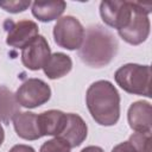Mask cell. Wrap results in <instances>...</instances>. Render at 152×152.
Here are the masks:
<instances>
[{
  "label": "cell",
  "mask_w": 152,
  "mask_h": 152,
  "mask_svg": "<svg viewBox=\"0 0 152 152\" xmlns=\"http://www.w3.org/2000/svg\"><path fill=\"white\" fill-rule=\"evenodd\" d=\"M114 80L118 86L128 94L151 97V68L150 65H140L128 63L120 66Z\"/></svg>",
  "instance_id": "3"
},
{
  "label": "cell",
  "mask_w": 152,
  "mask_h": 152,
  "mask_svg": "<svg viewBox=\"0 0 152 152\" xmlns=\"http://www.w3.org/2000/svg\"><path fill=\"white\" fill-rule=\"evenodd\" d=\"M88 127L84 120L75 113L66 114V124L63 132L58 135L62 138L71 148L80 146L87 138Z\"/></svg>",
  "instance_id": "10"
},
{
  "label": "cell",
  "mask_w": 152,
  "mask_h": 152,
  "mask_svg": "<svg viewBox=\"0 0 152 152\" xmlns=\"http://www.w3.org/2000/svg\"><path fill=\"white\" fill-rule=\"evenodd\" d=\"M66 7L65 1H51V2H42L34 1L32 4V14L39 21L49 23L57 18H59Z\"/></svg>",
  "instance_id": "15"
},
{
  "label": "cell",
  "mask_w": 152,
  "mask_h": 152,
  "mask_svg": "<svg viewBox=\"0 0 152 152\" xmlns=\"http://www.w3.org/2000/svg\"><path fill=\"white\" fill-rule=\"evenodd\" d=\"M118 51V40L102 25H91L84 31L83 42L78 49L81 61L91 68L108 65Z\"/></svg>",
  "instance_id": "1"
},
{
  "label": "cell",
  "mask_w": 152,
  "mask_h": 152,
  "mask_svg": "<svg viewBox=\"0 0 152 152\" xmlns=\"http://www.w3.org/2000/svg\"><path fill=\"white\" fill-rule=\"evenodd\" d=\"M152 108L147 101L133 102L127 113L129 127L135 132H151L152 124Z\"/></svg>",
  "instance_id": "11"
},
{
  "label": "cell",
  "mask_w": 152,
  "mask_h": 152,
  "mask_svg": "<svg viewBox=\"0 0 152 152\" xmlns=\"http://www.w3.org/2000/svg\"><path fill=\"white\" fill-rule=\"evenodd\" d=\"M70 146L59 137H55L45 141L42 146L39 152H70Z\"/></svg>",
  "instance_id": "18"
},
{
  "label": "cell",
  "mask_w": 152,
  "mask_h": 152,
  "mask_svg": "<svg viewBox=\"0 0 152 152\" xmlns=\"http://www.w3.org/2000/svg\"><path fill=\"white\" fill-rule=\"evenodd\" d=\"M86 103L91 118L101 126H113L120 118V95L116 88L106 80L89 86Z\"/></svg>",
  "instance_id": "2"
},
{
  "label": "cell",
  "mask_w": 152,
  "mask_h": 152,
  "mask_svg": "<svg viewBox=\"0 0 152 152\" xmlns=\"http://www.w3.org/2000/svg\"><path fill=\"white\" fill-rule=\"evenodd\" d=\"M13 127L17 135L24 140H37L42 138L36 113L19 112L13 118Z\"/></svg>",
  "instance_id": "13"
},
{
  "label": "cell",
  "mask_w": 152,
  "mask_h": 152,
  "mask_svg": "<svg viewBox=\"0 0 152 152\" xmlns=\"http://www.w3.org/2000/svg\"><path fill=\"white\" fill-rule=\"evenodd\" d=\"M38 128L40 135H55L58 137L66 124V114L62 110L50 109L37 115Z\"/></svg>",
  "instance_id": "12"
},
{
  "label": "cell",
  "mask_w": 152,
  "mask_h": 152,
  "mask_svg": "<svg viewBox=\"0 0 152 152\" xmlns=\"http://www.w3.org/2000/svg\"><path fill=\"white\" fill-rule=\"evenodd\" d=\"M112 152H137V150L129 144V141H124L114 146L112 148Z\"/></svg>",
  "instance_id": "20"
},
{
  "label": "cell",
  "mask_w": 152,
  "mask_h": 152,
  "mask_svg": "<svg viewBox=\"0 0 152 152\" xmlns=\"http://www.w3.org/2000/svg\"><path fill=\"white\" fill-rule=\"evenodd\" d=\"M128 141L137 152H152L151 132H135L129 137Z\"/></svg>",
  "instance_id": "17"
},
{
  "label": "cell",
  "mask_w": 152,
  "mask_h": 152,
  "mask_svg": "<svg viewBox=\"0 0 152 152\" xmlns=\"http://www.w3.org/2000/svg\"><path fill=\"white\" fill-rule=\"evenodd\" d=\"M81 152H104L101 147H99V146H94V145H91V146H87V147H84Z\"/></svg>",
  "instance_id": "22"
},
{
  "label": "cell",
  "mask_w": 152,
  "mask_h": 152,
  "mask_svg": "<svg viewBox=\"0 0 152 152\" xmlns=\"http://www.w3.org/2000/svg\"><path fill=\"white\" fill-rule=\"evenodd\" d=\"M10 25L6 28L7 30V37L6 43L11 48L14 49H24L26 45H28L39 32L38 25L28 19L19 20V21H7Z\"/></svg>",
  "instance_id": "8"
},
{
  "label": "cell",
  "mask_w": 152,
  "mask_h": 152,
  "mask_svg": "<svg viewBox=\"0 0 152 152\" xmlns=\"http://www.w3.org/2000/svg\"><path fill=\"white\" fill-rule=\"evenodd\" d=\"M52 33L53 40L59 48L76 50L80 49L83 42L84 27L77 18L72 15H65L57 20Z\"/></svg>",
  "instance_id": "5"
},
{
  "label": "cell",
  "mask_w": 152,
  "mask_h": 152,
  "mask_svg": "<svg viewBox=\"0 0 152 152\" xmlns=\"http://www.w3.org/2000/svg\"><path fill=\"white\" fill-rule=\"evenodd\" d=\"M71 68H72L71 58L65 53L56 52L49 57L48 62L43 66V70L48 78L57 80L69 74Z\"/></svg>",
  "instance_id": "14"
},
{
  "label": "cell",
  "mask_w": 152,
  "mask_h": 152,
  "mask_svg": "<svg viewBox=\"0 0 152 152\" xmlns=\"http://www.w3.org/2000/svg\"><path fill=\"white\" fill-rule=\"evenodd\" d=\"M152 10L151 5L132 1V15L128 24L118 31L119 36L131 45H139L145 42L150 34L148 14Z\"/></svg>",
  "instance_id": "4"
},
{
  "label": "cell",
  "mask_w": 152,
  "mask_h": 152,
  "mask_svg": "<svg viewBox=\"0 0 152 152\" xmlns=\"http://www.w3.org/2000/svg\"><path fill=\"white\" fill-rule=\"evenodd\" d=\"M51 56V50L44 36L38 34L21 51V62L28 70H39Z\"/></svg>",
  "instance_id": "9"
},
{
  "label": "cell",
  "mask_w": 152,
  "mask_h": 152,
  "mask_svg": "<svg viewBox=\"0 0 152 152\" xmlns=\"http://www.w3.org/2000/svg\"><path fill=\"white\" fill-rule=\"evenodd\" d=\"M19 113V103L7 87L0 86V122L8 125L11 120Z\"/></svg>",
  "instance_id": "16"
},
{
  "label": "cell",
  "mask_w": 152,
  "mask_h": 152,
  "mask_svg": "<svg viewBox=\"0 0 152 152\" xmlns=\"http://www.w3.org/2000/svg\"><path fill=\"white\" fill-rule=\"evenodd\" d=\"M10 152H36V151H34L33 147H31V146H28V145H23V144H20V145H14V146L10 150Z\"/></svg>",
  "instance_id": "21"
},
{
  "label": "cell",
  "mask_w": 152,
  "mask_h": 152,
  "mask_svg": "<svg viewBox=\"0 0 152 152\" xmlns=\"http://www.w3.org/2000/svg\"><path fill=\"white\" fill-rule=\"evenodd\" d=\"M31 2L27 0H6L0 1V7L10 13H19L24 12L30 7Z\"/></svg>",
  "instance_id": "19"
},
{
  "label": "cell",
  "mask_w": 152,
  "mask_h": 152,
  "mask_svg": "<svg viewBox=\"0 0 152 152\" xmlns=\"http://www.w3.org/2000/svg\"><path fill=\"white\" fill-rule=\"evenodd\" d=\"M100 15L106 25L116 28H124L132 15V1H102L100 4Z\"/></svg>",
  "instance_id": "7"
},
{
  "label": "cell",
  "mask_w": 152,
  "mask_h": 152,
  "mask_svg": "<svg viewBox=\"0 0 152 152\" xmlns=\"http://www.w3.org/2000/svg\"><path fill=\"white\" fill-rule=\"evenodd\" d=\"M51 97V89L46 82L39 78H28L21 83L15 93L18 103L25 108H37L46 103Z\"/></svg>",
  "instance_id": "6"
},
{
  "label": "cell",
  "mask_w": 152,
  "mask_h": 152,
  "mask_svg": "<svg viewBox=\"0 0 152 152\" xmlns=\"http://www.w3.org/2000/svg\"><path fill=\"white\" fill-rule=\"evenodd\" d=\"M4 140H5V131H4V128H2V126L0 124V146L2 145Z\"/></svg>",
  "instance_id": "23"
}]
</instances>
